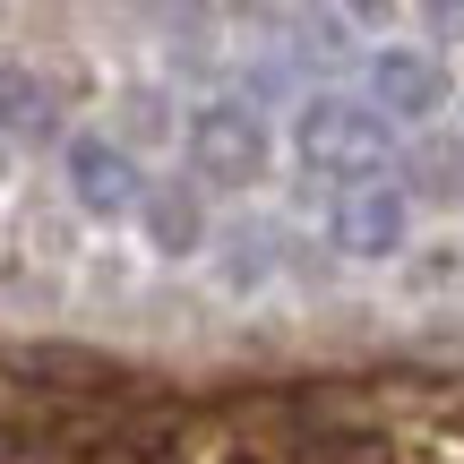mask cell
Returning <instances> with one entry per match:
<instances>
[{"label":"cell","instance_id":"obj_1","mask_svg":"<svg viewBox=\"0 0 464 464\" xmlns=\"http://www.w3.org/2000/svg\"><path fill=\"white\" fill-rule=\"evenodd\" d=\"M69 172H78V198L86 207H130V164H121L103 138H86V147L69 155Z\"/></svg>","mask_w":464,"mask_h":464}]
</instances>
